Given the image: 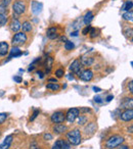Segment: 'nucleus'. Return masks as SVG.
<instances>
[{
	"mask_svg": "<svg viewBox=\"0 0 133 149\" xmlns=\"http://www.w3.org/2000/svg\"><path fill=\"white\" fill-rule=\"evenodd\" d=\"M22 55V51L20 50V48L18 46L13 47V49L10 50V54H9V57L13 58V57H18V56H21Z\"/></svg>",
	"mask_w": 133,
	"mask_h": 149,
	"instance_id": "18",
	"label": "nucleus"
},
{
	"mask_svg": "<svg viewBox=\"0 0 133 149\" xmlns=\"http://www.w3.org/2000/svg\"><path fill=\"white\" fill-rule=\"evenodd\" d=\"M113 99H114V96H113V95H108V97H106V101H108V102L112 101V100H113Z\"/></svg>",
	"mask_w": 133,
	"mask_h": 149,
	"instance_id": "41",
	"label": "nucleus"
},
{
	"mask_svg": "<svg viewBox=\"0 0 133 149\" xmlns=\"http://www.w3.org/2000/svg\"><path fill=\"white\" fill-rule=\"evenodd\" d=\"M66 130H68L66 126H64V125H62V124H56L55 126L53 127V131L56 134H62V133L66 132Z\"/></svg>",
	"mask_w": 133,
	"mask_h": 149,
	"instance_id": "17",
	"label": "nucleus"
},
{
	"mask_svg": "<svg viewBox=\"0 0 133 149\" xmlns=\"http://www.w3.org/2000/svg\"><path fill=\"white\" fill-rule=\"evenodd\" d=\"M93 91L96 92V93H98V92L102 91V89H100V88H98V87H93Z\"/></svg>",
	"mask_w": 133,
	"mask_h": 149,
	"instance_id": "44",
	"label": "nucleus"
},
{
	"mask_svg": "<svg viewBox=\"0 0 133 149\" xmlns=\"http://www.w3.org/2000/svg\"><path fill=\"white\" fill-rule=\"evenodd\" d=\"M79 113H80V110L78 108H70L66 114V120H68V123L72 124L79 116Z\"/></svg>",
	"mask_w": 133,
	"mask_h": 149,
	"instance_id": "5",
	"label": "nucleus"
},
{
	"mask_svg": "<svg viewBox=\"0 0 133 149\" xmlns=\"http://www.w3.org/2000/svg\"><path fill=\"white\" fill-rule=\"evenodd\" d=\"M48 81H49V82H54V83H57V80H56L55 78H52V79H49Z\"/></svg>",
	"mask_w": 133,
	"mask_h": 149,
	"instance_id": "45",
	"label": "nucleus"
},
{
	"mask_svg": "<svg viewBox=\"0 0 133 149\" xmlns=\"http://www.w3.org/2000/svg\"><path fill=\"white\" fill-rule=\"evenodd\" d=\"M128 87H129V90H130L131 93H133V82H132V81H131L130 83H129Z\"/></svg>",
	"mask_w": 133,
	"mask_h": 149,
	"instance_id": "40",
	"label": "nucleus"
},
{
	"mask_svg": "<svg viewBox=\"0 0 133 149\" xmlns=\"http://www.w3.org/2000/svg\"><path fill=\"white\" fill-rule=\"evenodd\" d=\"M13 135H8L7 137H5L4 141L0 144V149H8L10 147L11 143H13Z\"/></svg>",
	"mask_w": 133,
	"mask_h": 149,
	"instance_id": "12",
	"label": "nucleus"
},
{
	"mask_svg": "<svg viewBox=\"0 0 133 149\" xmlns=\"http://www.w3.org/2000/svg\"><path fill=\"white\" fill-rule=\"evenodd\" d=\"M74 47H75V45H74V43L71 41H66V44H64V48H66V50H69V51L70 50H73Z\"/></svg>",
	"mask_w": 133,
	"mask_h": 149,
	"instance_id": "29",
	"label": "nucleus"
},
{
	"mask_svg": "<svg viewBox=\"0 0 133 149\" xmlns=\"http://www.w3.org/2000/svg\"><path fill=\"white\" fill-rule=\"evenodd\" d=\"M132 7H133L132 0H128V1H126V2L124 3V5H123V7H122V10L130 11L131 9H132Z\"/></svg>",
	"mask_w": 133,
	"mask_h": 149,
	"instance_id": "22",
	"label": "nucleus"
},
{
	"mask_svg": "<svg viewBox=\"0 0 133 149\" xmlns=\"http://www.w3.org/2000/svg\"><path fill=\"white\" fill-rule=\"evenodd\" d=\"M35 149H39V148H35Z\"/></svg>",
	"mask_w": 133,
	"mask_h": 149,
	"instance_id": "51",
	"label": "nucleus"
},
{
	"mask_svg": "<svg viewBox=\"0 0 133 149\" xmlns=\"http://www.w3.org/2000/svg\"><path fill=\"white\" fill-rule=\"evenodd\" d=\"M39 110H35V111H34V113H33V116H32V118H31V120H35L36 118H37V116L38 114H39Z\"/></svg>",
	"mask_w": 133,
	"mask_h": 149,
	"instance_id": "36",
	"label": "nucleus"
},
{
	"mask_svg": "<svg viewBox=\"0 0 133 149\" xmlns=\"http://www.w3.org/2000/svg\"><path fill=\"white\" fill-rule=\"evenodd\" d=\"M89 34H90V37H91V38H94V37H96V36H97V34H96V30H95V29H90Z\"/></svg>",
	"mask_w": 133,
	"mask_h": 149,
	"instance_id": "32",
	"label": "nucleus"
},
{
	"mask_svg": "<svg viewBox=\"0 0 133 149\" xmlns=\"http://www.w3.org/2000/svg\"><path fill=\"white\" fill-rule=\"evenodd\" d=\"M37 74L39 76L40 78H41V79L43 78V72H37Z\"/></svg>",
	"mask_w": 133,
	"mask_h": 149,
	"instance_id": "46",
	"label": "nucleus"
},
{
	"mask_svg": "<svg viewBox=\"0 0 133 149\" xmlns=\"http://www.w3.org/2000/svg\"><path fill=\"white\" fill-rule=\"evenodd\" d=\"M125 103H122L121 104V106L122 107L121 108H127V109H129V108L132 107V98H125Z\"/></svg>",
	"mask_w": 133,
	"mask_h": 149,
	"instance_id": "24",
	"label": "nucleus"
},
{
	"mask_svg": "<svg viewBox=\"0 0 133 149\" xmlns=\"http://www.w3.org/2000/svg\"><path fill=\"white\" fill-rule=\"evenodd\" d=\"M50 120L54 124H62L66 120V114L62 111H55L54 113H52V116H50Z\"/></svg>",
	"mask_w": 133,
	"mask_h": 149,
	"instance_id": "6",
	"label": "nucleus"
},
{
	"mask_svg": "<svg viewBox=\"0 0 133 149\" xmlns=\"http://www.w3.org/2000/svg\"><path fill=\"white\" fill-rule=\"evenodd\" d=\"M52 64H53V58L52 57H47L46 58V72H50L52 68Z\"/></svg>",
	"mask_w": 133,
	"mask_h": 149,
	"instance_id": "25",
	"label": "nucleus"
},
{
	"mask_svg": "<svg viewBox=\"0 0 133 149\" xmlns=\"http://www.w3.org/2000/svg\"><path fill=\"white\" fill-rule=\"evenodd\" d=\"M7 118V114L4 113V112H0V125H2L3 123L6 120Z\"/></svg>",
	"mask_w": 133,
	"mask_h": 149,
	"instance_id": "30",
	"label": "nucleus"
},
{
	"mask_svg": "<svg viewBox=\"0 0 133 149\" xmlns=\"http://www.w3.org/2000/svg\"><path fill=\"white\" fill-rule=\"evenodd\" d=\"M71 148V144L68 141L64 140V139H58L55 141L53 145H52L51 149H70Z\"/></svg>",
	"mask_w": 133,
	"mask_h": 149,
	"instance_id": "7",
	"label": "nucleus"
},
{
	"mask_svg": "<svg viewBox=\"0 0 133 149\" xmlns=\"http://www.w3.org/2000/svg\"><path fill=\"white\" fill-rule=\"evenodd\" d=\"M46 88L50 90H53V91H57V90L60 89V86L58 85L57 83H50V84H47Z\"/></svg>",
	"mask_w": 133,
	"mask_h": 149,
	"instance_id": "26",
	"label": "nucleus"
},
{
	"mask_svg": "<svg viewBox=\"0 0 133 149\" xmlns=\"http://www.w3.org/2000/svg\"><path fill=\"white\" fill-rule=\"evenodd\" d=\"M21 29H23V32L24 33H28V32H31L32 29H33V27H32V24L30 23V22H24L23 25H22V28Z\"/></svg>",
	"mask_w": 133,
	"mask_h": 149,
	"instance_id": "19",
	"label": "nucleus"
},
{
	"mask_svg": "<svg viewBox=\"0 0 133 149\" xmlns=\"http://www.w3.org/2000/svg\"><path fill=\"white\" fill-rule=\"evenodd\" d=\"M64 70H62V68H58V70H55V76L57 78L64 77Z\"/></svg>",
	"mask_w": 133,
	"mask_h": 149,
	"instance_id": "31",
	"label": "nucleus"
},
{
	"mask_svg": "<svg viewBox=\"0 0 133 149\" xmlns=\"http://www.w3.org/2000/svg\"><path fill=\"white\" fill-rule=\"evenodd\" d=\"M7 19H8V17H7V15H5V13L0 15V27H2V26L6 25Z\"/></svg>",
	"mask_w": 133,
	"mask_h": 149,
	"instance_id": "27",
	"label": "nucleus"
},
{
	"mask_svg": "<svg viewBox=\"0 0 133 149\" xmlns=\"http://www.w3.org/2000/svg\"><path fill=\"white\" fill-rule=\"evenodd\" d=\"M93 61H94V59L92 57H82V59H81V64L82 65H84V66H89V65H91L92 63H93Z\"/></svg>",
	"mask_w": 133,
	"mask_h": 149,
	"instance_id": "20",
	"label": "nucleus"
},
{
	"mask_svg": "<svg viewBox=\"0 0 133 149\" xmlns=\"http://www.w3.org/2000/svg\"><path fill=\"white\" fill-rule=\"evenodd\" d=\"M60 41H68V40H66V37H62V38H60Z\"/></svg>",
	"mask_w": 133,
	"mask_h": 149,
	"instance_id": "49",
	"label": "nucleus"
},
{
	"mask_svg": "<svg viewBox=\"0 0 133 149\" xmlns=\"http://www.w3.org/2000/svg\"><path fill=\"white\" fill-rule=\"evenodd\" d=\"M128 131H130L129 133H132V127H130V128L128 129Z\"/></svg>",
	"mask_w": 133,
	"mask_h": 149,
	"instance_id": "50",
	"label": "nucleus"
},
{
	"mask_svg": "<svg viewBox=\"0 0 133 149\" xmlns=\"http://www.w3.org/2000/svg\"><path fill=\"white\" fill-rule=\"evenodd\" d=\"M122 17H123V19H125V21L132 22L133 21V13H132V10L124 13H123V15H122Z\"/></svg>",
	"mask_w": 133,
	"mask_h": 149,
	"instance_id": "23",
	"label": "nucleus"
},
{
	"mask_svg": "<svg viewBox=\"0 0 133 149\" xmlns=\"http://www.w3.org/2000/svg\"><path fill=\"white\" fill-rule=\"evenodd\" d=\"M80 111L82 112H89L90 111V108H81V109H79Z\"/></svg>",
	"mask_w": 133,
	"mask_h": 149,
	"instance_id": "42",
	"label": "nucleus"
},
{
	"mask_svg": "<svg viewBox=\"0 0 133 149\" xmlns=\"http://www.w3.org/2000/svg\"><path fill=\"white\" fill-rule=\"evenodd\" d=\"M79 78L84 82H89L92 80L93 78V72H92L91 70H81L79 74Z\"/></svg>",
	"mask_w": 133,
	"mask_h": 149,
	"instance_id": "8",
	"label": "nucleus"
},
{
	"mask_svg": "<svg viewBox=\"0 0 133 149\" xmlns=\"http://www.w3.org/2000/svg\"><path fill=\"white\" fill-rule=\"evenodd\" d=\"M69 68L72 72H74V74H79L80 72H81V68H82V64H81V62H80V60L75 59L71 63Z\"/></svg>",
	"mask_w": 133,
	"mask_h": 149,
	"instance_id": "9",
	"label": "nucleus"
},
{
	"mask_svg": "<svg viewBox=\"0 0 133 149\" xmlns=\"http://www.w3.org/2000/svg\"><path fill=\"white\" fill-rule=\"evenodd\" d=\"M0 135H1V133H0Z\"/></svg>",
	"mask_w": 133,
	"mask_h": 149,
	"instance_id": "52",
	"label": "nucleus"
},
{
	"mask_svg": "<svg viewBox=\"0 0 133 149\" xmlns=\"http://www.w3.org/2000/svg\"><path fill=\"white\" fill-rule=\"evenodd\" d=\"M117 149H130V148H129V146H127V145H122V144H121L120 146L117 147Z\"/></svg>",
	"mask_w": 133,
	"mask_h": 149,
	"instance_id": "39",
	"label": "nucleus"
},
{
	"mask_svg": "<svg viewBox=\"0 0 133 149\" xmlns=\"http://www.w3.org/2000/svg\"><path fill=\"white\" fill-rule=\"evenodd\" d=\"M43 138L45 139V140H52V135L51 134H48V133H45V134L43 135Z\"/></svg>",
	"mask_w": 133,
	"mask_h": 149,
	"instance_id": "33",
	"label": "nucleus"
},
{
	"mask_svg": "<svg viewBox=\"0 0 133 149\" xmlns=\"http://www.w3.org/2000/svg\"><path fill=\"white\" fill-rule=\"evenodd\" d=\"M43 9V4L38 1H32V13L34 15H39Z\"/></svg>",
	"mask_w": 133,
	"mask_h": 149,
	"instance_id": "11",
	"label": "nucleus"
},
{
	"mask_svg": "<svg viewBox=\"0 0 133 149\" xmlns=\"http://www.w3.org/2000/svg\"><path fill=\"white\" fill-rule=\"evenodd\" d=\"M13 13L15 15H23L26 11V4L23 0H17L13 4Z\"/></svg>",
	"mask_w": 133,
	"mask_h": 149,
	"instance_id": "4",
	"label": "nucleus"
},
{
	"mask_svg": "<svg viewBox=\"0 0 133 149\" xmlns=\"http://www.w3.org/2000/svg\"><path fill=\"white\" fill-rule=\"evenodd\" d=\"M66 77H68V79L69 80H74V77L73 76H71V74H70L69 76H66Z\"/></svg>",
	"mask_w": 133,
	"mask_h": 149,
	"instance_id": "48",
	"label": "nucleus"
},
{
	"mask_svg": "<svg viewBox=\"0 0 133 149\" xmlns=\"http://www.w3.org/2000/svg\"><path fill=\"white\" fill-rule=\"evenodd\" d=\"M66 139L69 141L70 144L72 145H79L81 143V140H82V135H81V132L80 130L78 129H74V130L70 131V132L66 133Z\"/></svg>",
	"mask_w": 133,
	"mask_h": 149,
	"instance_id": "1",
	"label": "nucleus"
},
{
	"mask_svg": "<svg viewBox=\"0 0 133 149\" xmlns=\"http://www.w3.org/2000/svg\"><path fill=\"white\" fill-rule=\"evenodd\" d=\"M13 80H15L17 83H22V81H23V79H22L21 77H19V76H15V77H13Z\"/></svg>",
	"mask_w": 133,
	"mask_h": 149,
	"instance_id": "38",
	"label": "nucleus"
},
{
	"mask_svg": "<svg viewBox=\"0 0 133 149\" xmlns=\"http://www.w3.org/2000/svg\"><path fill=\"white\" fill-rule=\"evenodd\" d=\"M5 11H6V7L4 5H0V15L5 13Z\"/></svg>",
	"mask_w": 133,
	"mask_h": 149,
	"instance_id": "37",
	"label": "nucleus"
},
{
	"mask_svg": "<svg viewBox=\"0 0 133 149\" xmlns=\"http://www.w3.org/2000/svg\"><path fill=\"white\" fill-rule=\"evenodd\" d=\"M94 101H95L96 103H102L104 100H102V98L100 97V96H95V97H94Z\"/></svg>",
	"mask_w": 133,
	"mask_h": 149,
	"instance_id": "35",
	"label": "nucleus"
},
{
	"mask_svg": "<svg viewBox=\"0 0 133 149\" xmlns=\"http://www.w3.org/2000/svg\"><path fill=\"white\" fill-rule=\"evenodd\" d=\"M27 35L24 32H18V33L15 34V36L11 39V43H13V46H20L25 44L27 42Z\"/></svg>",
	"mask_w": 133,
	"mask_h": 149,
	"instance_id": "3",
	"label": "nucleus"
},
{
	"mask_svg": "<svg viewBox=\"0 0 133 149\" xmlns=\"http://www.w3.org/2000/svg\"><path fill=\"white\" fill-rule=\"evenodd\" d=\"M124 142V138L122 136H119V135H115L112 136L106 143V146L108 149H115L118 146H120L121 144H123Z\"/></svg>",
	"mask_w": 133,
	"mask_h": 149,
	"instance_id": "2",
	"label": "nucleus"
},
{
	"mask_svg": "<svg viewBox=\"0 0 133 149\" xmlns=\"http://www.w3.org/2000/svg\"><path fill=\"white\" fill-rule=\"evenodd\" d=\"M96 129H97L96 125L94 124V123H90V124H88L87 126L85 127V129H84V133H85L86 135H92V134L95 133Z\"/></svg>",
	"mask_w": 133,
	"mask_h": 149,
	"instance_id": "14",
	"label": "nucleus"
},
{
	"mask_svg": "<svg viewBox=\"0 0 133 149\" xmlns=\"http://www.w3.org/2000/svg\"><path fill=\"white\" fill-rule=\"evenodd\" d=\"M72 36H74V37H76V36H78V32L76 31V32H73V33L71 34Z\"/></svg>",
	"mask_w": 133,
	"mask_h": 149,
	"instance_id": "47",
	"label": "nucleus"
},
{
	"mask_svg": "<svg viewBox=\"0 0 133 149\" xmlns=\"http://www.w3.org/2000/svg\"><path fill=\"white\" fill-rule=\"evenodd\" d=\"M46 36H47V38H49V39H51V40L56 39V38H57V36H58L56 28L55 27L49 28V29L47 30V32H46Z\"/></svg>",
	"mask_w": 133,
	"mask_h": 149,
	"instance_id": "15",
	"label": "nucleus"
},
{
	"mask_svg": "<svg viewBox=\"0 0 133 149\" xmlns=\"http://www.w3.org/2000/svg\"><path fill=\"white\" fill-rule=\"evenodd\" d=\"M9 28H10V30L13 32V33H18V32L21 30V28H22V24L20 23V21L19 19H13V22H11L10 24H9Z\"/></svg>",
	"mask_w": 133,
	"mask_h": 149,
	"instance_id": "13",
	"label": "nucleus"
},
{
	"mask_svg": "<svg viewBox=\"0 0 133 149\" xmlns=\"http://www.w3.org/2000/svg\"><path fill=\"white\" fill-rule=\"evenodd\" d=\"M10 1H11V0H3V5H4V6L6 5V6H7V5L10 3Z\"/></svg>",
	"mask_w": 133,
	"mask_h": 149,
	"instance_id": "43",
	"label": "nucleus"
},
{
	"mask_svg": "<svg viewBox=\"0 0 133 149\" xmlns=\"http://www.w3.org/2000/svg\"><path fill=\"white\" fill-rule=\"evenodd\" d=\"M90 29H91V28H90V26H87V27H86L85 29L82 31V34H83V35H87V34H89Z\"/></svg>",
	"mask_w": 133,
	"mask_h": 149,
	"instance_id": "34",
	"label": "nucleus"
},
{
	"mask_svg": "<svg viewBox=\"0 0 133 149\" xmlns=\"http://www.w3.org/2000/svg\"><path fill=\"white\" fill-rule=\"evenodd\" d=\"M92 19H93V13H92V11H88L85 17H84V24L89 26V24L91 23Z\"/></svg>",
	"mask_w": 133,
	"mask_h": 149,
	"instance_id": "21",
	"label": "nucleus"
},
{
	"mask_svg": "<svg viewBox=\"0 0 133 149\" xmlns=\"http://www.w3.org/2000/svg\"><path fill=\"white\" fill-rule=\"evenodd\" d=\"M77 118H78V125H80V126H83V125H85L87 123V118L84 116H80Z\"/></svg>",
	"mask_w": 133,
	"mask_h": 149,
	"instance_id": "28",
	"label": "nucleus"
},
{
	"mask_svg": "<svg viewBox=\"0 0 133 149\" xmlns=\"http://www.w3.org/2000/svg\"><path fill=\"white\" fill-rule=\"evenodd\" d=\"M120 118L124 122H129L133 118V110L132 108H129V109H126L124 112L120 114Z\"/></svg>",
	"mask_w": 133,
	"mask_h": 149,
	"instance_id": "10",
	"label": "nucleus"
},
{
	"mask_svg": "<svg viewBox=\"0 0 133 149\" xmlns=\"http://www.w3.org/2000/svg\"><path fill=\"white\" fill-rule=\"evenodd\" d=\"M9 51V46L6 42H0V56H5Z\"/></svg>",
	"mask_w": 133,
	"mask_h": 149,
	"instance_id": "16",
	"label": "nucleus"
}]
</instances>
